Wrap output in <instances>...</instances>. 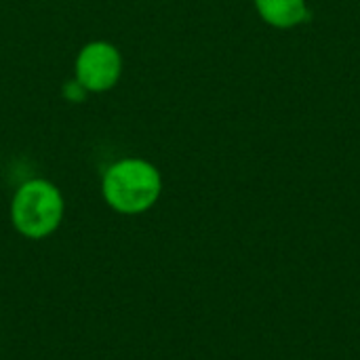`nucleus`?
Returning a JSON list of instances; mask_svg holds the SVG:
<instances>
[{"instance_id":"obj_2","label":"nucleus","mask_w":360,"mask_h":360,"mask_svg":"<svg viewBox=\"0 0 360 360\" xmlns=\"http://www.w3.org/2000/svg\"><path fill=\"white\" fill-rule=\"evenodd\" d=\"M11 226L27 240H44L55 234L65 217V200L61 190L42 177L23 181L8 207Z\"/></svg>"},{"instance_id":"obj_3","label":"nucleus","mask_w":360,"mask_h":360,"mask_svg":"<svg viewBox=\"0 0 360 360\" xmlns=\"http://www.w3.org/2000/svg\"><path fill=\"white\" fill-rule=\"evenodd\" d=\"M74 76L86 93L112 91L122 76V55L118 46L108 40L86 42L76 55Z\"/></svg>"},{"instance_id":"obj_1","label":"nucleus","mask_w":360,"mask_h":360,"mask_svg":"<svg viewBox=\"0 0 360 360\" xmlns=\"http://www.w3.org/2000/svg\"><path fill=\"white\" fill-rule=\"evenodd\" d=\"M162 194V175L146 158H120L101 177L105 205L120 215H141L150 211Z\"/></svg>"},{"instance_id":"obj_4","label":"nucleus","mask_w":360,"mask_h":360,"mask_svg":"<svg viewBox=\"0 0 360 360\" xmlns=\"http://www.w3.org/2000/svg\"><path fill=\"white\" fill-rule=\"evenodd\" d=\"M255 6L264 21L276 27H293L308 19L304 0H255Z\"/></svg>"}]
</instances>
